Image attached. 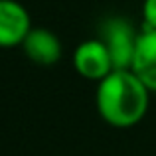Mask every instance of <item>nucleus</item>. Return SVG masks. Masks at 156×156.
<instances>
[{"mask_svg": "<svg viewBox=\"0 0 156 156\" xmlns=\"http://www.w3.org/2000/svg\"><path fill=\"white\" fill-rule=\"evenodd\" d=\"M150 95V89L133 69H115L97 83L95 103L107 125L113 129H130L146 117Z\"/></svg>", "mask_w": 156, "mask_h": 156, "instance_id": "obj_1", "label": "nucleus"}, {"mask_svg": "<svg viewBox=\"0 0 156 156\" xmlns=\"http://www.w3.org/2000/svg\"><path fill=\"white\" fill-rule=\"evenodd\" d=\"M138 34L140 32L134 30L133 22H129L122 16H111L101 22L97 38L107 46L113 57L115 69H130Z\"/></svg>", "mask_w": 156, "mask_h": 156, "instance_id": "obj_2", "label": "nucleus"}, {"mask_svg": "<svg viewBox=\"0 0 156 156\" xmlns=\"http://www.w3.org/2000/svg\"><path fill=\"white\" fill-rule=\"evenodd\" d=\"M73 69L87 81H103L115 71V63L109 50L99 38H89L73 50Z\"/></svg>", "mask_w": 156, "mask_h": 156, "instance_id": "obj_3", "label": "nucleus"}, {"mask_svg": "<svg viewBox=\"0 0 156 156\" xmlns=\"http://www.w3.org/2000/svg\"><path fill=\"white\" fill-rule=\"evenodd\" d=\"M34 28L30 12L18 0H0V48L12 50L22 46Z\"/></svg>", "mask_w": 156, "mask_h": 156, "instance_id": "obj_4", "label": "nucleus"}, {"mask_svg": "<svg viewBox=\"0 0 156 156\" xmlns=\"http://www.w3.org/2000/svg\"><path fill=\"white\" fill-rule=\"evenodd\" d=\"M20 48L32 63L42 65V67L59 63L61 55H63V44L57 38V34L51 32L50 28H42V26L32 28Z\"/></svg>", "mask_w": 156, "mask_h": 156, "instance_id": "obj_5", "label": "nucleus"}, {"mask_svg": "<svg viewBox=\"0 0 156 156\" xmlns=\"http://www.w3.org/2000/svg\"><path fill=\"white\" fill-rule=\"evenodd\" d=\"M134 73L140 77V81L150 89V93H156V30L142 26L136 40L133 65Z\"/></svg>", "mask_w": 156, "mask_h": 156, "instance_id": "obj_6", "label": "nucleus"}, {"mask_svg": "<svg viewBox=\"0 0 156 156\" xmlns=\"http://www.w3.org/2000/svg\"><path fill=\"white\" fill-rule=\"evenodd\" d=\"M142 26L156 30V0L142 2Z\"/></svg>", "mask_w": 156, "mask_h": 156, "instance_id": "obj_7", "label": "nucleus"}]
</instances>
